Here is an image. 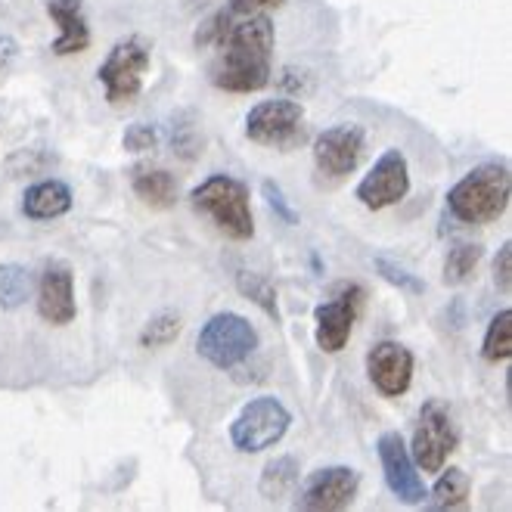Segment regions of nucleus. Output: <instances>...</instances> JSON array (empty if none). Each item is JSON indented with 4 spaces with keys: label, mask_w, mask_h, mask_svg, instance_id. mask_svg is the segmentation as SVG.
Listing matches in <instances>:
<instances>
[{
    "label": "nucleus",
    "mask_w": 512,
    "mask_h": 512,
    "mask_svg": "<svg viewBox=\"0 0 512 512\" xmlns=\"http://www.w3.org/2000/svg\"><path fill=\"white\" fill-rule=\"evenodd\" d=\"M277 32L264 13L230 22L221 35L218 63L212 66V84L227 94H258L270 84V56H274Z\"/></svg>",
    "instance_id": "f257e3e1"
},
{
    "label": "nucleus",
    "mask_w": 512,
    "mask_h": 512,
    "mask_svg": "<svg viewBox=\"0 0 512 512\" xmlns=\"http://www.w3.org/2000/svg\"><path fill=\"white\" fill-rule=\"evenodd\" d=\"M512 177L503 162H485L460 177L447 193V212L460 224H494L509 208Z\"/></svg>",
    "instance_id": "f03ea898"
},
{
    "label": "nucleus",
    "mask_w": 512,
    "mask_h": 512,
    "mask_svg": "<svg viewBox=\"0 0 512 512\" xmlns=\"http://www.w3.org/2000/svg\"><path fill=\"white\" fill-rule=\"evenodd\" d=\"M190 205L199 215H205L224 236L246 243L255 236V218H252V202L249 187L243 180L230 174H212L190 193Z\"/></svg>",
    "instance_id": "7ed1b4c3"
},
{
    "label": "nucleus",
    "mask_w": 512,
    "mask_h": 512,
    "mask_svg": "<svg viewBox=\"0 0 512 512\" xmlns=\"http://www.w3.org/2000/svg\"><path fill=\"white\" fill-rule=\"evenodd\" d=\"M261 336L249 317L236 311H221L208 317L196 336V354L215 370H236L258 351Z\"/></svg>",
    "instance_id": "20e7f679"
},
{
    "label": "nucleus",
    "mask_w": 512,
    "mask_h": 512,
    "mask_svg": "<svg viewBox=\"0 0 512 512\" xmlns=\"http://www.w3.org/2000/svg\"><path fill=\"white\" fill-rule=\"evenodd\" d=\"M149 59H153V47L140 35L122 38L106 53V59L97 69V78L106 90L109 106H131L140 97Z\"/></svg>",
    "instance_id": "39448f33"
},
{
    "label": "nucleus",
    "mask_w": 512,
    "mask_h": 512,
    "mask_svg": "<svg viewBox=\"0 0 512 512\" xmlns=\"http://www.w3.org/2000/svg\"><path fill=\"white\" fill-rule=\"evenodd\" d=\"M292 426V413L274 395L252 398L230 423V444L239 454H261L286 438Z\"/></svg>",
    "instance_id": "423d86ee"
},
{
    "label": "nucleus",
    "mask_w": 512,
    "mask_h": 512,
    "mask_svg": "<svg viewBox=\"0 0 512 512\" xmlns=\"http://www.w3.org/2000/svg\"><path fill=\"white\" fill-rule=\"evenodd\" d=\"M460 444V432L454 416H450L447 404L426 401L419 410L413 441H410V457L419 466V472H438L444 469L447 457L454 454Z\"/></svg>",
    "instance_id": "0eeeda50"
},
{
    "label": "nucleus",
    "mask_w": 512,
    "mask_h": 512,
    "mask_svg": "<svg viewBox=\"0 0 512 512\" xmlns=\"http://www.w3.org/2000/svg\"><path fill=\"white\" fill-rule=\"evenodd\" d=\"M246 137L258 146L286 153L305 140V109L295 100H264L246 115Z\"/></svg>",
    "instance_id": "6e6552de"
},
{
    "label": "nucleus",
    "mask_w": 512,
    "mask_h": 512,
    "mask_svg": "<svg viewBox=\"0 0 512 512\" xmlns=\"http://www.w3.org/2000/svg\"><path fill=\"white\" fill-rule=\"evenodd\" d=\"M376 454L382 463V478L388 491L395 494V500H401L404 506L426 503L429 491L423 485V475H419V466L413 463L410 447L401 432H382L376 441Z\"/></svg>",
    "instance_id": "1a4fd4ad"
},
{
    "label": "nucleus",
    "mask_w": 512,
    "mask_h": 512,
    "mask_svg": "<svg viewBox=\"0 0 512 512\" xmlns=\"http://www.w3.org/2000/svg\"><path fill=\"white\" fill-rule=\"evenodd\" d=\"M407 193H410V165L401 149H385L373 162L370 174L354 190L357 202L370 208V212H382V208L398 205Z\"/></svg>",
    "instance_id": "9d476101"
},
{
    "label": "nucleus",
    "mask_w": 512,
    "mask_h": 512,
    "mask_svg": "<svg viewBox=\"0 0 512 512\" xmlns=\"http://www.w3.org/2000/svg\"><path fill=\"white\" fill-rule=\"evenodd\" d=\"M314 165L320 174L326 177H345V174H354L357 165L364 162V153H367V134L360 125H333L326 128L323 134H317L314 140Z\"/></svg>",
    "instance_id": "9b49d317"
},
{
    "label": "nucleus",
    "mask_w": 512,
    "mask_h": 512,
    "mask_svg": "<svg viewBox=\"0 0 512 512\" xmlns=\"http://www.w3.org/2000/svg\"><path fill=\"white\" fill-rule=\"evenodd\" d=\"M357 488H360V475L351 466H326L308 475L295 506L311 512H339L354 503Z\"/></svg>",
    "instance_id": "f8f14e48"
},
{
    "label": "nucleus",
    "mask_w": 512,
    "mask_h": 512,
    "mask_svg": "<svg viewBox=\"0 0 512 512\" xmlns=\"http://www.w3.org/2000/svg\"><path fill=\"white\" fill-rule=\"evenodd\" d=\"M413 351L401 342H379L367 354V376L382 398H401L413 382Z\"/></svg>",
    "instance_id": "ddd939ff"
},
{
    "label": "nucleus",
    "mask_w": 512,
    "mask_h": 512,
    "mask_svg": "<svg viewBox=\"0 0 512 512\" xmlns=\"http://www.w3.org/2000/svg\"><path fill=\"white\" fill-rule=\"evenodd\" d=\"M360 305H364V289L360 286H351L342 298L336 301H326V305H317L314 308V323H317V348L326 351V354H339L351 333H354V323H357V314H360Z\"/></svg>",
    "instance_id": "4468645a"
},
{
    "label": "nucleus",
    "mask_w": 512,
    "mask_h": 512,
    "mask_svg": "<svg viewBox=\"0 0 512 512\" xmlns=\"http://www.w3.org/2000/svg\"><path fill=\"white\" fill-rule=\"evenodd\" d=\"M38 314L50 326H69L78 314L75 305V277L66 264H47L38 280Z\"/></svg>",
    "instance_id": "2eb2a0df"
},
{
    "label": "nucleus",
    "mask_w": 512,
    "mask_h": 512,
    "mask_svg": "<svg viewBox=\"0 0 512 512\" xmlns=\"http://www.w3.org/2000/svg\"><path fill=\"white\" fill-rule=\"evenodd\" d=\"M47 16L59 28V35H56V41L50 47L56 56L84 53L90 47V28H87V19H84L81 0H47Z\"/></svg>",
    "instance_id": "dca6fc26"
},
{
    "label": "nucleus",
    "mask_w": 512,
    "mask_h": 512,
    "mask_svg": "<svg viewBox=\"0 0 512 512\" xmlns=\"http://www.w3.org/2000/svg\"><path fill=\"white\" fill-rule=\"evenodd\" d=\"M72 190L63 180H41V184H32L22 196V215L28 221H56L72 212Z\"/></svg>",
    "instance_id": "f3484780"
},
{
    "label": "nucleus",
    "mask_w": 512,
    "mask_h": 512,
    "mask_svg": "<svg viewBox=\"0 0 512 512\" xmlns=\"http://www.w3.org/2000/svg\"><path fill=\"white\" fill-rule=\"evenodd\" d=\"M131 190L149 208H171L177 202V180L165 168H137L131 177Z\"/></svg>",
    "instance_id": "a211bd4d"
},
{
    "label": "nucleus",
    "mask_w": 512,
    "mask_h": 512,
    "mask_svg": "<svg viewBox=\"0 0 512 512\" xmlns=\"http://www.w3.org/2000/svg\"><path fill=\"white\" fill-rule=\"evenodd\" d=\"M469 491H472L469 475L460 466H450L447 472L438 475L432 494H426V506L429 509H457L469 500Z\"/></svg>",
    "instance_id": "6ab92c4d"
},
{
    "label": "nucleus",
    "mask_w": 512,
    "mask_h": 512,
    "mask_svg": "<svg viewBox=\"0 0 512 512\" xmlns=\"http://www.w3.org/2000/svg\"><path fill=\"white\" fill-rule=\"evenodd\" d=\"M295 481H298V460L295 457H277V460H270L264 466L258 491H261L264 500L277 503L295 488Z\"/></svg>",
    "instance_id": "aec40b11"
},
{
    "label": "nucleus",
    "mask_w": 512,
    "mask_h": 512,
    "mask_svg": "<svg viewBox=\"0 0 512 512\" xmlns=\"http://www.w3.org/2000/svg\"><path fill=\"white\" fill-rule=\"evenodd\" d=\"M481 357L488 364H506L512 357V311L503 308L494 314V320L485 329V339H481Z\"/></svg>",
    "instance_id": "412c9836"
},
{
    "label": "nucleus",
    "mask_w": 512,
    "mask_h": 512,
    "mask_svg": "<svg viewBox=\"0 0 512 512\" xmlns=\"http://www.w3.org/2000/svg\"><path fill=\"white\" fill-rule=\"evenodd\" d=\"M481 246L478 243H454L444 258V283L447 286H463L475 277V270L481 264Z\"/></svg>",
    "instance_id": "4be33fe9"
},
{
    "label": "nucleus",
    "mask_w": 512,
    "mask_h": 512,
    "mask_svg": "<svg viewBox=\"0 0 512 512\" xmlns=\"http://www.w3.org/2000/svg\"><path fill=\"white\" fill-rule=\"evenodd\" d=\"M28 295H32V274L16 261L0 264V308L16 311L25 305Z\"/></svg>",
    "instance_id": "5701e85b"
},
{
    "label": "nucleus",
    "mask_w": 512,
    "mask_h": 512,
    "mask_svg": "<svg viewBox=\"0 0 512 512\" xmlns=\"http://www.w3.org/2000/svg\"><path fill=\"white\" fill-rule=\"evenodd\" d=\"M236 289L243 292L249 301H255V305H258L264 314H270L274 320H280V308H277V289H274V283H270L267 277H261V274H252V270H239V274H236Z\"/></svg>",
    "instance_id": "b1692460"
},
{
    "label": "nucleus",
    "mask_w": 512,
    "mask_h": 512,
    "mask_svg": "<svg viewBox=\"0 0 512 512\" xmlns=\"http://www.w3.org/2000/svg\"><path fill=\"white\" fill-rule=\"evenodd\" d=\"M180 329H184V320H180V314L162 311V314H156L153 320H149V323L143 326V333H140V348H149V351L168 348V345L180 336Z\"/></svg>",
    "instance_id": "393cba45"
},
{
    "label": "nucleus",
    "mask_w": 512,
    "mask_h": 512,
    "mask_svg": "<svg viewBox=\"0 0 512 512\" xmlns=\"http://www.w3.org/2000/svg\"><path fill=\"white\" fill-rule=\"evenodd\" d=\"M373 264H376V274H379V277H382L385 283L398 286V289H404V292H413V295L426 292V283L419 280V277H413L410 270H404L401 264L388 261V258H376Z\"/></svg>",
    "instance_id": "a878e982"
},
{
    "label": "nucleus",
    "mask_w": 512,
    "mask_h": 512,
    "mask_svg": "<svg viewBox=\"0 0 512 512\" xmlns=\"http://www.w3.org/2000/svg\"><path fill=\"white\" fill-rule=\"evenodd\" d=\"M261 193H264L267 205L274 208V215H277L283 224H289V227H295V224H298V212L289 205V196L283 193V187H280V184H274V180H264V184H261Z\"/></svg>",
    "instance_id": "bb28decb"
},
{
    "label": "nucleus",
    "mask_w": 512,
    "mask_h": 512,
    "mask_svg": "<svg viewBox=\"0 0 512 512\" xmlns=\"http://www.w3.org/2000/svg\"><path fill=\"white\" fill-rule=\"evenodd\" d=\"M122 143H125V149H131V153H153L156 143H159V134H156L153 125L137 122V125H131V128L125 131Z\"/></svg>",
    "instance_id": "cd10ccee"
},
{
    "label": "nucleus",
    "mask_w": 512,
    "mask_h": 512,
    "mask_svg": "<svg viewBox=\"0 0 512 512\" xmlns=\"http://www.w3.org/2000/svg\"><path fill=\"white\" fill-rule=\"evenodd\" d=\"M233 13L230 10H218L212 19H208L199 32H196V47H215L221 41V35L227 32V25H230Z\"/></svg>",
    "instance_id": "c85d7f7f"
},
{
    "label": "nucleus",
    "mask_w": 512,
    "mask_h": 512,
    "mask_svg": "<svg viewBox=\"0 0 512 512\" xmlns=\"http://www.w3.org/2000/svg\"><path fill=\"white\" fill-rule=\"evenodd\" d=\"M494 286L503 295H509V289H512V243L509 239L500 246V252L494 258Z\"/></svg>",
    "instance_id": "c756f323"
},
{
    "label": "nucleus",
    "mask_w": 512,
    "mask_h": 512,
    "mask_svg": "<svg viewBox=\"0 0 512 512\" xmlns=\"http://www.w3.org/2000/svg\"><path fill=\"white\" fill-rule=\"evenodd\" d=\"M286 0H230V13L233 16H255V13H264V10H280Z\"/></svg>",
    "instance_id": "7c9ffc66"
}]
</instances>
